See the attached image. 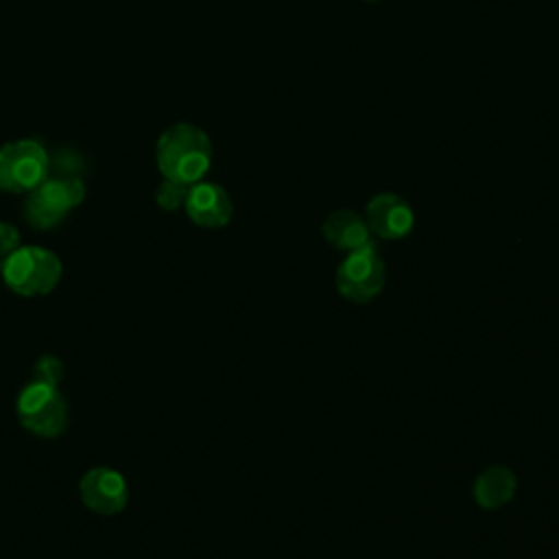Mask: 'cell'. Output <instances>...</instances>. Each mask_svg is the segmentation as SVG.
Masks as SVG:
<instances>
[{
    "instance_id": "6da1fadb",
    "label": "cell",
    "mask_w": 559,
    "mask_h": 559,
    "mask_svg": "<svg viewBox=\"0 0 559 559\" xmlns=\"http://www.w3.org/2000/svg\"><path fill=\"white\" fill-rule=\"evenodd\" d=\"M155 164L164 179L192 186L212 166V142L197 124L175 122L157 138Z\"/></svg>"
},
{
    "instance_id": "7a4b0ae2",
    "label": "cell",
    "mask_w": 559,
    "mask_h": 559,
    "mask_svg": "<svg viewBox=\"0 0 559 559\" xmlns=\"http://www.w3.org/2000/svg\"><path fill=\"white\" fill-rule=\"evenodd\" d=\"M63 266L55 251L39 245H20L2 260L4 286L22 297H41L57 288Z\"/></svg>"
},
{
    "instance_id": "3957f363",
    "label": "cell",
    "mask_w": 559,
    "mask_h": 559,
    "mask_svg": "<svg viewBox=\"0 0 559 559\" xmlns=\"http://www.w3.org/2000/svg\"><path fill=\"white\" fill-rule=\"evenodd\" d=\"M85 199V183L79 175L48 177L37 188L26 192L24 218L33 229H52L81 205Z\"/></svg>"
},
{
    "instance_id": "277c9868",
    "label": "cell",
    "mask_w": 559,
    "mask_h": 559,
    "mask_svg": "<svg viewBox=\"0 0 559 559\" xmlns=\"http://www.w3.org/2000/svg\"><path fill=\"white\" fill-rule=\"evenodd\" d=\"M15 415L24 430L35 437H59L68 426V404L59 386L31 380L15 397Z\"/></svg>"
},
{
    "instance_id": "5b68a950",
    "label": "cell",
    "mask_w": 559,
    "mask_h": 559,
    "mask_svg": "<svg viewBox=\"0 0 559 559\" xmlns=\"http://www.w3.org/2000/svg\"><path fill=\"white\" fill-rule=\"evenodd\" d=\"M50 177V153L33 138L0 144V192L26 194Z\"/></svg>"
},
{
    "instance_id": "8992f818",
    "label": "cell",
    "mask_w": 559,
    "mask_h": 559,
    "mask_svg": "<svg viewBox=\"0 0 559 559\" xmlns=\"http://www.w3.org/2000/svg\"><path fill=\"white\" fill-rule=\"evenodd\" d=\"M384 282L386 266L376 242L345 253L334 275L338 295L352 304H369L382 293Z\"/></svg>"
},
{
    "instance_id": "52a82bcc",
    "label": "cell",
    "mask_w": 559,
    "mask_h": 559,
    "mask_svg": "<svg viewBox=\"0 0 559 559\" xmlns=\"http://www.w3.org/2000/svg\"><path fill=\"white\" fill-rule=\"evenodd\" d=\"M79 496L92 513L116 515L129 502V485L120 472L96 465L81 476Z\"/></svg>"
},
{
    "instance_id": "ba28073f",
    "label": "cell",
    "mask_w": 559,
    "mask_h": 559,
    "mask_svg": "<svg viewBox=\"0 0 559 559\" xmlns=\"http://www.w3.org/2000/svg\"><path fill=\"white\" fill-rule=\"evenodd\" d=\"M365 221L373 236L382 240H400L413 231L415 212L400 194L380 192L369 199Z\"/></svg>"
},
{
    "instance_id": "9c48e42d",
    "label": "cell",
    "mask_w": 559,
    "mask_h": 559,
    "mask_svg": "<svg viewBox=\"0 0 559 559\" xmlns=\"http://www.w3.org/2000/svg\"><path fill=\"white\" fill-rule=\"evenodd\" d=\"M183 210L194 225L205 229H218L231 221L234 203L223 186L201 179L188 188Z\"/></svg>"
},
{
    "instance_id": "30bf717a",
    "label": "cell",
    "mask_w": 559,
    "mask_h": 559,
    "mask_svg": "<svg viewBox=\"0 0 559 559\" xmlns=\"http://www.w3.org/2000/svg\"><path fill=\"white\" fill-rule=\"evenodd\" d=\"M321 234L334 249H338L343 253L356 251V249L373 242V234H371L365 216H360L358 212H354L349 207H341V210H334L332 214H328V218L321 225Z\"/></svg>"
},
{
    "instance_id": "8fae6325",
    "label": "cell",
    "mask_w": 559,
    "mask_h": 559,
    "mask_svg": "<svg viewBox=\"0 0 559 559\" xmlns=\"http://www.w3.org/2000/svg\"><path fill=\"white\" fill-rule=\"evenodd\" d=\"M518 491V476L507 465H491L483 469L472 487L474 500L483 509H500L513 500Z\"/></svg>"
},
{
    "instance_id": "7c38bea8",
    "label": "cell",
    "mask_w": 559,
    "mask_h": 559,
    "mask_svg": "<svg viewBox=\"0 0 559 559\" xmlns=\"http://www.w3.org/2000/svg\"><path fill=\"white\" fill-rule=\"evenodd\" d=\"M188 188L186 183L173 181V179H162V183L155 190V203L166 210V212H175L179 207H183L186 197H188Z\"/></svg>"
},
{
    "instance_id": "4fadbf2b",
    "label": "cell",
    "mask_w": 559,
    "mask_h": 559,
    "mask_svg": "<svg viewBox=\"0 0 559 559\" xmlns=\"http://www.w3.org/2000/svg\"><path fill=\"white\" fill-rule=\"evenodd\" d=\"M63 378V365L57 356H50V354H44L35 360L33 365V380H41V382H48V384H55L59 386Z\"/></svg>"
},
{
    "instance_id": "5bb4252c",
    "label": "cell",
    "mask_w": 559,
    "mask_h": 559,
    "mask_svg": "<svg viewBox=\"0 0 559 559\" xmlns=\"http://www.w3.org/2000/svg\"><path fill=\"white\" fill-rule=\"evenodd\" d=\"M22 245L20 229L13 223L0 221V260H4L9 253H13Z\"/></svg>"
},
{
    "instance_id": "9a60e30c",
    "label": "cell",
    "mask_w": 559,
    "mask_h": 559,
    "mask_svg": "<svg viewBox=\"0 0 559 559\" xmlns=\"http://www.w3.org/2000/svg\"><path fill=\"white\" fill-rule=\"evenodd\" d=\"M0 271H2V260H0Z\"/></svg>"
},
{
    "instance_id": "2e32d148",
    "label": "cell",
    "mask_w": 559,
    "mask_h": 559,
    "mask_svg": "<svg viewBox=\"0 0 559 559\" xmlns=\"http://www.w3.org/2000/svg\"><path fill=\"white\" fill-rule=\"evenodd\" d=\"M369 2H371V0H369Z\"/></svg>"
}]
</instances>
